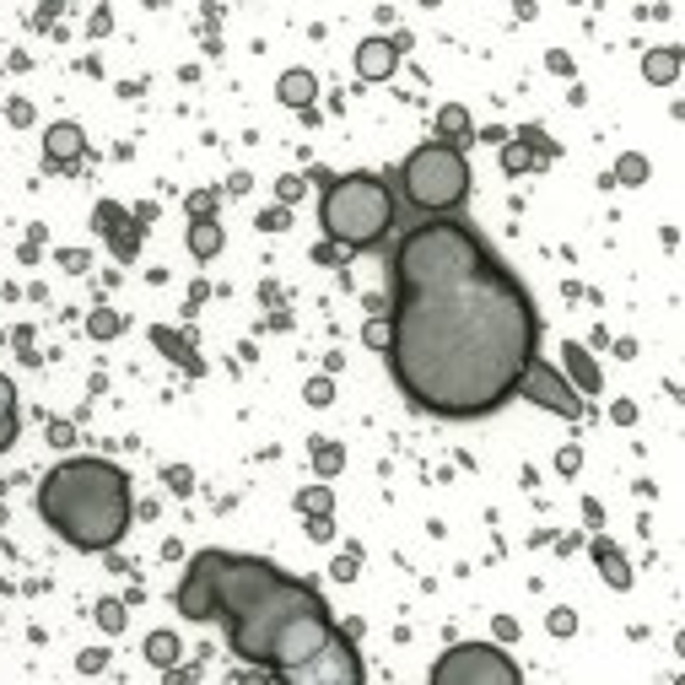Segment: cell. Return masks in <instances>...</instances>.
<instances>
[{"instance_id":"cell-2","label":"cell","mask_w":685,"mask_h":685,"mask_svg":"<svg viewBox=\"0 0 685 685\" xmlns=\"http://www.w3.org/2000/svg\"><path fill=\"white\" fill-rule=\"evenodd\" d=\"M173 605L184 621H227L233 653L276 675H292L335 637L329 605L313 583L287 577L281 566L244 551H200L189 561Z\"/></svg>"},{"instance_id":"cell-26","label":"cell","mask_w":685,"mask_h":685,"mask_svg":"<svg viewBox=\"0 0 685 685\" xmlns=\"http://www.w3.org/2000/svg\"><path fill=\"white\" fill-rule=\"evenodd\" d=\"M389 335H394L389 318H368V324H362V340H368L373 351H389Z\"/></svg>"},{"instance_id":"cell-9","label":"cell","mask_w":685,"mask_h":685,"mask_svg":"<svg viewBox=\"0 0 685 685\" xmlns=\"http://www.w3.org/2000/svg\"><path fill=\"white\" fill-rule=\"evenodd\" d=\"M400 65V38H362L357 44V76L362 81H389Z\"/></svg>"},{"instance_id":"cell-18","label":"cell","mask_w":685,"mask_h":685,"mask_svg":"<svg viewBox=\"0 0 685 685\" xmlns=\"http://www.w3.org/2000/svg\"><path fill=\"white\" fill-rule=\"evenodd\" d=\"M16 442V389H11V378L0 373V453Z\"/></svg>"},{"instance_id":"cell-21","label":"cell","mask_w":685,"mask_h":685,"mask_svg":"<svg viewBox=\"0 0 685 685\" xmlns=\"http://www.w3.org/2000/svg\"><path fill=\"white\" fill-rule=\"evenodd\" d=\"M313 470H318V475H340V470H346V448H340V442H318V448H313Z\"/></svg>"},{"instance_id":"cell-19","label":"cell","mask_w":685,"mask_h":685,"mask_svg":"<svg viewBox=\"0 0 685 685\" xmlns=\"http://www.w3.org/2000/svg\"><path fill=\"white\" fill-rule=\"evenodd\" d=\"M151 340H157V346H162V351H168L173 362H184L189 373H200V357L189 351V346L179 340V335H173V329H168V324H157V329H151Z\"/></svg>"},{"instance_id":"cell-27","label":"cell","mask_w":685,"mask_h":685,"mask_svg":"<svg viewBox=\"0 0 685 685\" xmlns=\"http://www.w3.org/2000/svg\"><path fill=\"white\" fill-rule=\"evenodd\" d=\"M518 141H524V146H529V151H535V157H557V146H551V141H546V130L524 125V135H518Z\"/></svg>"},{"instance_id":"cell-13","label":"cell","mask_w":685,"mask_h":685,"mask_svg":"<svg viewBox=\"0 0 685 685\" xmlns=\"http://www.w3.org/2000/svg\"><path fill=\"white\" fill-rule=\"evenodd\" d=\"M561 357H566V362H561V373L572 378V389H577V394H599V368H594V357H588L583 346H572V340H566V351H561Z\"/></svg>"},{"instance_id":"cell-33","label":"cell","mask_w":685,"mask_h":685,"mask_svg":"<svg viewBox=\"0 0 685 685\" xmlns=\"http://www.w3.org/2000/svg\"><path fill=\"white\" fill-rule=\"evenodd\" d=\"M357 566H362V557H357V551H346V557L335 561V577H340V583H351V577H357Z\"/></svg>"},{"instance_id":"cell-6","label":"cell","mask_w":685,"mask_h":685,"mask_svg":"<svg viewBox=\"0 0 685 685\" xmlns=\"http://www.w3.org/2000/svg\"><path fill=\"white\" fill-rule=\"evenodd\" d=\"M437 685H518V664L497 642H459L433 664Z\"/></svg>"},{"instance_id":"cell-40","label":"cell","mask_w":685,"mask_h":685,"mask_svg":"<svg viewBox=\"0 0 685 685\" xmlns=\"http://www.w3.org/2000/svg\"><path fill=\"white\" fill-rule=\"evenodd\" d=\"M616 422H621V427H631V422H637V405H626V400H621V405H616Z\"/></svg>"},{"instance_id":"cell-4","label":"cell","mask_w":685,"mask_h":685,"mask_svg":"<svg viewBox=\"0 0 685 685\" xmlns=\"http://www.w3.org/2000/svg\"><path fill=\"white\" fill-rule=\"evenodd\" d=\"M318 227L335 249H373L394 227V194L378 173H346L324 189L318 200Z\"/></svg>"},{"instance_id":"cell-11","label":"cell","mask_w":685,"mask_h":685,"mask_svg":"<svg viewBox=\"0 0 685 685\" xmlns=\"http://www.w3.org/2000/svg\"><path fill=\"white\" fill-rule=\"evenodd\" d=\"M276 98H281L287 109H303V114H308L313 98H318V76L303 70V65H297V70H287V76L276 81Z\"/></svg>"},{"instance_id":"cell-22","label":"cell","mask_w":685,"mask_h":685,"mask_svg":"<svg viewBox=\"0 0 685 685\" xmlns=\"http://www.w3.org/2000/svg\"><path fill=\"white\" fill-rule=\"evenodd\" d=\"M87 329H92V340H114V335L125 329V318H120L114 308H98L92 318H87Z\"/></svg>"},{"instance_id":"cell-30","label":"cell","mask_w":685,"mask_h":685,"mask_svg":"<svg viewBox=\"0 0 685 685\" xmlns=\"http://www.w3.org/2000/svg\"><path fill=\"white\" fill-rule=\"evenodd\" d=\"M335 400V383L329 378H308V405H329Z\"/></svg>"},{"instance_id":"cell-12","label":"cell","mask_w":685,"mask_h":685,"mask_svg":"<svg viewBox=\"0 0 685 685\" xmlns=\"http://www.w3.org/2000/svg\"><path fill=\"white\" fill-rule=\"evenodd\" d=\"M588 551H594V566H599V577H605V583H610V588H631V561L621 557V546H610V540H594V546H588Z\"/></svg>"},{"instance_id":"cell-7","label":"cell","mask_w":685,"mask_h":685,"mask_svg":"<svg viewBox=\"0 0 685 685\" xmlns=\"http://www.w3.org/2000/svg\"><path fill=\"white\" fill-rule=\"evenodd\" d=\"M362 659H357V648H351V631H335L313 659H303L292 675H281V681L292 685H362Z\"/></svg>"},{"instance_id":"cell-39","label":"cell","mask_w":685,"mask_h":685,"mask_svg":"<svg viewBox=\"0 0 685 685\" xmlns=\"http://www.w3.org/2000/svg\"><path fill=\"white\" fill-rule=\"evenodd\" d=\"M168 486H173V492H189V486H194V475H189V470H168Z\"/></svg>"},{"instance_id":"cell-25","label":"cell","mask_w":685,"mask_h":685,"mask_svg":"<svg viewBox=\"0 0 685 685\" xmlns=\"http://www.w3.org/2000/svg\"><path fill=\"white\" fill-rule=\"evenodd\" d=\"M335 497H329V486H308V492H297V513H329Z\"/></svg>"},{"instance_id":"cell-31","label":"cell","mask_w":685,"mask_h":685,"mask_svg":"<svg viewBox=\"0 0 685 685\" xmlns=\"http://www.w3.org/2000/svg\"><path fill=\"white\" fill-rule=\"evenodd\" d=\"M551 637H572V631H577V616H572V610H551Z\"/></svg>"},{"instance_id":"cell-23","label":"cell","mask_w":685,"mask_h":685,"mask_svg":"<svg viewBox=\"0 0 685 685\" xmlns=\"http://www.w3.org/2000/svg\"><path fill=\"white\" fill-rule=\"evenodd\" d=\"M616 184H648V157L626 151L621 162H616Z\"/></svg>"},{"instance_id":"cell-5","label":"cell","mask_w":685,"mask_h":685,"mask_svg":"<svg viewBox=\"0 0 685 685\" xmlns=\"http://www.w3.org/2000/svg\"><path fill=\"white\" fill-rule=\"evenodd\" d=\"M400 184H405V200L416 205V211H459L464 205V194H470V162H464V151L453 146V141H427V146H416L411 157H405V168H400Z\"/></svg>"},{"instance_id":"cell-20","label":"cell","mask_w":685,"mask_h":685,"mask_svg":"<svg viewBox=\"0 0 685 685\" xmlns=\"http://www.w3.org/2000/svg\"><path fill=\"white\" fill-rule=\"evenodd\" d=\"M535 162H540V157H535V151H529L524 141H502V173H507V179H518V173H529Z\"/></svg>"},{"instance_id":"cell-24","label":"cell","mask_w":685,"mask_h":685,"mask_svg":"<svg viewBox=\"0 0 685 685\" xmlns=\"http://www.w3.org/2000/svg\"><path fill=\"white\" fill-rule=\"evenodd\" d=\"M92 616H98V626H103L109 637H120V631H125V605H120V599H98V610H92Z\"/></svg>"},{"instance_id":"cell-37","label":"cell","mask_w":685,"mask_h":685,"mask_svg":"<svg viewBox=\"0 0 685 685\" xmlns=\"http://www.w3.org/2000/svg\"><path fill=\"white\" fill-rule=\"evenodd\" d=\"M70 422H49V442H55V448H70Z\"/></svg>"},{"instance_id":"cell-32","label":"cell","mask_w":685,"mask_h":685,"mask_svg":"<svg viewBox=\"0 0 685 685\" xmlns=\"http://www.w3.org/2000/svg\"><path fill=\"white\" fill-rule=\"evenodd\" d=\"M303 518H308V535H313V540H329V535H335L329 513H303Z\"/></svg>"},{"instance_id":"cell-36","label":"cell","mask_w":685,"mask_h":685,"mask_svg":"<svg viewBox=\"0 0 685 685\" xmlns=\"http://www.w3.org/2000/svg\"><path fill=\"white\" fill-rule=\"evenodd\" d=\"M577 464H583V453H577V448H561V453H557V470H561V475H572Z\"/></svg>"},{"instance_id":"cell-17","label":"cell","mask_w":685,"mask_h":685,"mask_svg":"<svg viewBox=\"0 0 685 685\" xmlns=\"http://www.w3.org/2000/svg\"><path fill=\"white\" fill-rule=\"evenodd\" d=\"M470 135V109L464 103H442L437 109V141H464Z\"/></svg>"},{"instance_id":"cell-3","label":"cell","mask_w":685,"mask_h":685,"mask_svg":"<svg viewBox=\"0 0 685 685\" xmlns=\"http://www.w3.org/2000/svg\"><path fill=\"white\" fill-rule=\"evenodd\" d=\"M38 518L76 551H114L130 535V475L109 459H65L38 486Z\"/></svg>"},{"instance_id":"cell-8","label":"cell","mask_w":685,"mask_h":685,"mask_svg":"<svg viewBox=\"0 0 685 685\" xmlns=\"http://www.w3.org/2000/svg\"><path fill=\"white\" fill-rule=\"evenodd\" d=\"M513 394H524L529 405H540V411H551V416H566V422L583 416V394L566 383L561 368L540 362V357H529V368L518 373V389H513Z\"/></svg>"},{"instance_id":"cell-38","label":"cell","mask_w":685,"mask_h":685,"mask_svg":"<svg viewBox=\"0 0 685 685\" xmlns=\"http://www.w3.org/2000/svg\"><path fill=\"white\" fill-rule=\"evenodd\" d=\"M492 631H497L502 642H513V637H518V621H513V616H497V626H492Z\"/></svg>"},{"instance_id":"cell-29","label":"cell","mask_w":685,"mask_h":685,"mask_svg":"<svg viewBox=\"0 0 685 685\" xmlns=\"http://www.w3.org/2000/svg\"><path fill=\"white\" fill-rule=\"evenodd\" d=\"M276 194H281V205H297V200H303V179H297V173H287V179L276 184Z\"/></svg>"},{"instance_id":"cell-35","label":"cell","mask_w":685,"mask_h":685,"mask_svg":"<svg viewBox=\"0 0 685 685\" xmlns=\"http://www.w3.org/2000/svg\"><path fill=\"white\" fill-rule=\"evenodd\" d=\"M292 216H287V205H276V211H259V227H270V233H281Z\"/></svg>"},{"instance_id":"cell-16","label":"cell","mask_w":685,"mask_h":685,"mask_svg":"<svg viewBox=\"0 0 685 685\" xmlns=\"http://www.w3.org/2000/svg\"><path fill=\"white\" fill-rule=\"evenodd\" d=\"M179 653H184V648H179L173 631H151V637H146V659H151L157 670H179Z\"/></svg>"},{"instance_id":"cell-1","label":"cell","mask_w":685,"mask_h":685,"mask_svg":"<svg viewBox=\"0 0 685 685\" xmlns=\"http://www.w3.org/2000/svg\"><path fill=\"white\" fill-rule=\"evenodd\" d=\"M389 373L442 422H475L513 400L540 351V313L524 281L464 222H422L394 249Z\"/></svg>"},{"instance_id":"cell-10","label":"cell","mask_w":685,"mask_h":685,"mask_svg":"<svg viewBox=\"0 0 685 685\" xmlns=\"http://www.w3.org/2000/svg\"><path fill=\"white\" fill-rule=\"evenodd\" d=\"M81 151H87V130L70 125V120L49 125V135H44V157H49L55 168H70V162H76Z\"/></svg>"},{"instance_id":"cell-34","label":"cell","mask_w":685,"mask_h":685,"mask_svg":"<svg viewBox=\"0 0 685 685\" xmlns=\"http://www.w3.org/2000/svg\"><path fill=\"white\" fill-rule=\"evenodd\" d=\"M211 205H216V189H200V194H189V211H194V216H211Z\"/></svg>"},{"instance_id":"cell-15","label":"cell","mask_w":685,"mask_h":685,"mask_svg":"<svg viewBox=\"0 0 685 685\" xmlns=\"http://www.w3.org/2000/svg\"><path fill=\"white\" fill-rule=\"evenodd\" d=\"M642 76H648L653 87H670V81L681 76V55H675V49H653V55H642Z\"/></svg>"},{"instance_id":"cell-14","label":"cell","mask_w":685,"mask_h":685,"mask_svg":"<svg viewBox=\"0 0 685 685\" xmlns=\"http://www.w3.org/2000/svg\"><path fill=\"white\" fill-rule=\"evenodd\" d=\"M222 244H227V238H222V222H216V216H194V222H189V254H194V259H216Z\"/></svg>"},{"instance_id":"cell-28","label":"cell","mask_w":685,"mask_h":685,"mask_svg":"<svg viewBox=\"0 0 685 685\" xmlns=\"http://www.w3.org/2000/svg\"><path fill=\"white\" fill-rule=\"evenodd\" d=\"M98 227H103V233H120V227H125V211H120L114 200H103V205H98Z\"/></svg>"}]
</instances>
